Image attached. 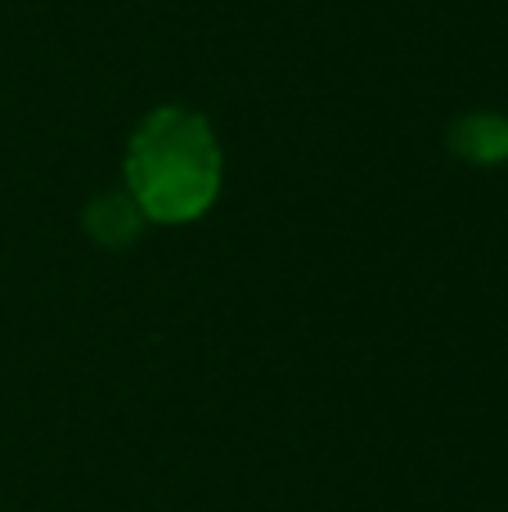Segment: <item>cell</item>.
<instances>
[{"mask_svg":"<svg viewBox=\"0 0 508 512\" xmlns=\"http://www.w3.org/2000/svg\"><path fill=\"white\" fill-rule=\"evenodd\" d=\"M126 198L144 225H189L203 221L221 198L225 158L212 122L194 108H153L126 144Z\"/></svg>","mask_w":508,"mask_h":512,"instance_id":"6da1fadb","label":"cell"},{"mask_svg":"<svg viewBox=\"0 0 508 512\" xmlns=\"http://www.w3.org/2000/svg\"><path fill=\"white\" fill-rule=\"evenodd\" d=\"M144 225V216L135 212V203L126 194H117V198H104V203H95L90 207V230L99 234V243H126L135 230Z\"/></svg>","mask_w":508,"mask_h":512,"instance_id":"7a4b0ae2","label":"cell"},{"mask_svg":"<svg viewBox=\"0 0 508 512\" xmlns=\"http://www.w3.org/2000/svg\"><path fill=\"white\" fill-rule=\"evenodd\" d=\"M459 149L468 153V158L477 162H495L508 153V122L504 117H473V122L464 126V135H459Z\"/></svg>","mask_w":508,"mask_h":512,"instance_id":"3957f363","label":"cell"}]
</instances>
